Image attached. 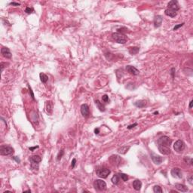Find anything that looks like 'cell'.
<instances>
[{
	"mask_svg": "<svg viewBox=\"0 0 193 193\" xmlns=\"http://www.w3.org/2000/svg\"><path fill=\"white\" fill-rule=\"evenodd\" d=\"M172 140L167 136H163L158 139V149L162 154L169 155Z\"/></svg>",
	"mask_w": 193,
	"mask_h": 193,
	"instance_id": "cell-1",
	"label": "cell"
},
{
	"mask_svg": "<svg viewBox=\"0 0 193 193\" xmlns=\"http://www.w3.org/2000/svg\"><path fill=\"white\" fill-rule=\"evenodd\" d=\"M112 37L117 43H119V44H125L128 41L127 36L124 34H122V33H120V32L112 33Z\"/></svg>",
	"mask_w": 193,
	"mask_h": 193,
	"instance_id": "cell-2",
	"label": "cell"
},
{
	"mask_svg": "<svg viewBox=\"0 0 193 193\" xmlns=\"http://www.w3.org/2000/svg\"><path fill=\"white\" fill-rule=\"evenodd\" d=\"M30 162L31 163V168L32 170H38L39 164L41 162L42 158L39 155H32L30 158Z\"/></svg>",
	"mask_w": 193,
	"mask_h": 193,
	"instance_id": "cell-3",
	"label": "cell"
},
{
	"mask_svg": "<svg viewBox=\"0 0 193 193\" xmlns=\"http://www.w3.org/2000/svg\"><path fill=\"white\" fill-rule=\"evenodd\" d=\"M14 149H13L11 146H7V145H4L1 146L0 147V154L2 155H11L14 153Z\"/></svg>",
	"mask_w": 193,
	"mask_h": 193,
	"instance_id": "cell-4",
	"label": "cell"
},
{
	"mask_svg": "<svg viewBox=\"0 0 193 193\" xmlns=\"http://www.w3.org/2000/svg\"><path fill=\"white\" fill-rule=\"evenodd\" d=\"M110 173H111L110 170L108 169V168H97L96 170L97 175L99 177L103 178V179H106L109 175Z\"/></svg>",
	"mask_w": 193,
	"mask_h": 193,
	"instance_id": "cell-5",
	"label": "cell"
},
{
	"mask_svg": "<svg viewBox=\"0 0 193 193\" xmlns=\"http://www.w3.org/2000/svg\"><path fill=\"white\" fill-rule=\"evenodd\" d=\"M94 188L99 191H104L106 189V183L101 180V179H97L94 183Z\"/></svg>",
	"mask_w": 193,
	"mask_h": 193,
	"instance_id": "cell-6",
	"label": "cell"
},
{
	"mask_svg": "<svg viewBox=\"0 0 193 193\" xmlns=\"http://www.w3.org/2000/svg\"><path fill=\"white\" fill-rule=\"evenodd\" d=\"M174 149L177 152L181 153L185 149V143L182 140H180V139L177 140L174 144Z\"/></svg>",
	"mask_w": 193,
	"mask_h": 193,
	"instance_id": "cell-7",
	"label": "cell"
},
{
	"mask_svg": "<svg viewBox=\"0 0 193 193\" xmlns=\"http://www.w3.org/2000/svg\"><path fill=\"white\" fill-rule=\"evenodd\" d=\"M109 161L112 164L115 166H119L122 162V158L118 155H112L109 158Z\"/></svg>",
	"mask_w": 193,
	"mask_h": 193,
	"instance_id": "cell-8",
	"label": "cell"
},
{
	"mask_svg": "<svg viewBox=\"0 0 193 193\" xmlns=\"http://www.w3.org/2000/svg\"><path fill=\"white\" fill-rule=\"evenodd\" d=\"M171 175L174 177L178 178V179H181L183 177L182 171L179 168H173L171 170Z\"/></svg>",
	"mask_w": 193,
	"mask_h": 193,
	"instance_id": "cell-9",
	"label": "cell"
},
{
	"mask_svg": "<svg viewBox=\"0 0 193 193\" xmlns=\"http://www.w3.org/2000/svg\"><path fill=\"white\" fill-rule=\"evenodd\" d=\"M151 158L152 159L153 162H154L157 165H159V164H160L162 162V161H163V158L161 156H159V155L155 154V153L152 152H151Z\"/></svg>",
	"mask_w": 193,
	"mask_h": 193,
	"instance_id": "cell-10",
	"label": "cell"
},
{
	"mask_svg": "<svg viewBox=\"0 0 193 193\" xmlns=\"http://www.w3.org/2000/svg\"><path fill=\"white\" fill-rule=\"evenodd\" d=\"M81 112H82V115L84 117H85V118L88 117L90 115L89 106L87 104H82L81 106Z\"/></svg>",
	"mask_w": 193,
	"mask_h": 193,
	"instance_id": "cell-11",
	"label": "cell"
},
{
	"mask_svg": "<svg viewBox=\"0 0 193 193\" xmlns=\"http://www.w3.org/2000/svg\"><path fill=\"white\" fill-rule=\"evenodd\" d=\"M126 70H127L128 73H130L131 75H133V76H137L139 73V71L133 66H126Z\"/></svg>",
	"mask_w": 193,
	"mask_h": 193,
	"instance_id": "cell-12",
	"label": "cell"
},
{
	"mask_svg": "<svg viewBox=\"0 0 193 193\" xmlns=\"http://www.w3.org/2000/svg\"><path fill=\"white\" fill-rule=\"evenodd\" d=\"M168 8L174 10L176 11H177L179 9V5L178 4V2L175 1V0H173V1L169 2V3L168 4Z\"/></svg>",
	"mask_w": 193,
	"mask_h": 193,
	"instance_id": "cell-13",
	"label": "cell"
},
{
	"mask_svg": "<svg viewBox=\"0 0 193 193\" xmlns=\"http://www.w3.org/2000/svg\"><path fill=\"white\" fill-rule=\"evenodd\" d=\"M1 53H2V54L4 57L5 58H7V59H11V53L9 50V48H2L1 49Z\"/></svg>",
	"mask_w": 193,
	"mask_h": 193,
	"instance_id": "cell-14",
	"label": "cell"
},
{
	"mask_svg": "<svg viewBox=\"0 0 193 193\" xmlns=\"http://www.w3.org/2000/svg\"><path fill=\"white\" fill-rule=\"evenodd\" d=\"M162 21H163V18L162 16L160 15H157L154 18V21H153V23H154V26H155V27H159L162 23Z\"/></svg>",
	"mask_w": 193,
	"mask_h": 193,
	"instance_id": "cell-15",
	"label": "cell"
},
{
	"mask_svg": "<svg viewBox=\"0 0 193 193\" xmlns=\"http://www.w3.org/2000/svg\"><path fill=\"white\" fill-rule=\"evenodd\" d=\"M175 187L177 190L183 192H185L188 191V188L186 187V185L184 184H181V183H176L175 184Z\"/></svg>",
	"mask_w": 193,
	"mask_h": 193,
	"instance_id": "cell-16",
	"label": "cell"
},
{
	"mask_svg": "<svg viewBox=\"0 0 193 193\" xmlns=\"http://www.w3.org/2000/svg\"><path fill=\"white\" fill-rule=\"evenodd\" d=\"M164 14L168 16V17H175L177 16V12L174 10H172V9H170V8H168L166 9L165 11H164Z\"/></svg>",
	"mask_w": 193,
	"mask_h": 193,
	"instance_id": "cell-17",
	"label": "cell"
},
{
	"mask_svg": "<svg viewBox=\"0 0 193 193\" xmlns=\"http://www.w3.org/2000/svg\"><path fill=\"white\" fill-rule=\"evenodd\" d=\"M133 187L134 189L137 191H139L142 187V183L140 180H139V179H136L134 182H133Z\"/></svg>",
	"mask_w": 193,
	"mask_h": 193,
	"instance_id": "cell-18",
	"label": "cell"
},
{
	"mask_svg": "<svg viewBox=\"0 0 193 193\" xmlns=\"http://www.w3.org/2000/svg\"><path fill=\"white\" fill-rule=\"evenodd\" d=\"M52 109H53V105H52V103L51 101H48V102H46L45 103V110L47 112L48 114L51 115L52 113Z\"/></svg>",
	"mask_w": 193,
	"mask_h": 193,
	"instance_id": "cell-19",
	"label": "cell"
},
{
	"mask_svg": "<svg viewBox=\"0 0 193 193\" xmlns=\"http://www.w3.org/2000/svg\"><path fill=\"white\" fill-rule=\"evenodd\" d=\"M134 105L138 108H143L146 105V101L144 100H138L134 103Z\"/></svg>",
	"mask_w": 193,
	"mask_h": 193,
	"instance_id": "cell-20",
	"label": "cell"
},
{
	"mask_svg": "<svg viewBox=\"0 0 193 193\" xmlns=\"http://www.w3.org/2000/svg\"><path fill=\"white\" fill-rule=\"evenodd\" d=\"M139 47H131V48H128V51L132 55H135L137 54V53L139 52Z\"/></svg>",
	"mask_w": 193,
	"mask_h": 193,
	"instance_id": "cell-21",
	"label": "cell"
},
{
	"mask_svg": "<svg viewBox=\"0 0 193 193\" xmlns=\"http://www.w3.org/2000/svg\"><path fill=\"white\" fill-rule=\"evenodd\" d=\"M129 149H130V146H122L121 148H119L118 149V153H120V154L124 155L125 153L129 150Z\"/></svg>",
	"mask_w": 193,
	"mask_h": 193,
	"instance_id": "cell-22",
	"label": "cell"
},
{
	"mask_svg": "<svg viewBox=\"0 0 193 193\" xmlns=\"http://www.w3.org/2000/svg\"><path fill=\"white\" fill-rule=\"evenodd\" d=\"M112 182L113 184L117 185L119 183V180H120V177H119V174H116L112 177Z\"/></svg>",
	"mask_w": 193,
	"mask_h": 193,
	"instance_id": "cell-23",
	"label": "cell"
},
{
	"mask_svg": "<svg viewBox=\"0 0 193 193\" xmlns=\"http://www.w3.org/2000/svg\"><path fill=\"white\" fill-rule=\"evenodd\" d=\"M96 105H97V108L99 109V110H100V111H101V112H104V111L106 110L104 105H103L102 103L100 102L99 100H96Z\"/></svg>",
	"mask_w": 193,
	"mask_h": 193,
	"instance_id": "cell-24",
	"label": "cell"
},
{
	"mask_svg": "<svg viewBox=\"0 0 193 193\" xmlns=\"http://www.w3.org/2000/svg\"><path fill=\"white\" fill-rule=\"evenodd\" d=\"M39 76H40V79H41V81H42V83H46L48 82V76L47 75H45V73H40Z\"/></svg>",
	"mask_w": 193,
	"mask_h": 193,
	"instance_id": "cell-25",
	"label": "cell"
},
{
	"mask_svg": "<svg viewBox=\"0 0 193 193\" xmlns=\"http://www.w3.org/2000/svg\"><path fill=\"white\" fill-rule=\"evenodd\" d=\"M153 191H154V192H160V193L163 192V190L159 185H155L153 187Z\"/></svg>",
	"mask_w": 193,
	"mask_h": 193,
	"instance_id": "cell-26",
	"label": "cell"
},
{
	"mask_svg": "<svg viewBox=\"0 0 193 193\" xmlns=\"http://www.w3.org/2000/svg\"><path fill=\"white\" fill-rule=\"evenodd\" d=\"M119 177H121V179H122L123 181H127L128 179V177L127 174H119Z\"/></svg>",
	"mask_w": 193,
	"mask_h": 193,
	"instance_id": "cell-27",
	"label": "cell"
},
{
	"mask_svg": "<svg viewBox=\"0 0 193 193\" xmlns=\"http://www.w3.org/2000/svg\"><path fill=\"white\" fill-rule=\"evenodd\" d=\"M63 154H64V151H63V150H61V151L59 152L58 155H57V161H60V160H61V158H62L63 155Z\"/></svg>",
	"mask_w": 193,
	"mask_h": 193,
	"instance_id": "cell-28",
	"label": "cell"
},
{
	"mask_svg": "<svg viewBox=\"0 0 193 193\" xmlns=\"http://www.w3.org/2000/svg\"><path fill=\"white\" fill-rule=\"evenodd\" d=\"M184 162H186V163H188L189 164H192V159L189 157H185L184 158Z\"/></svg>",
	"mask_w": 193,
	"mask_h": 193,
	"instance_id": "cell-29",
	"label": "cell"
},
{
	"mask_svg": "<svg viewBox=\"0 0 193 193\" xmlns=\"http://www.w3.org/2000/svg\"><path fill=\"white\" fill-rule=\"evenodd\" d=\"M102 99H103V101L104 103H109V97L106 95V94L103 95L102 97Z\"/></svg>",
	"mask_w": 193,
	"mask_h": 193,
	"instance_id": "cell-30",
	"label": "cell"
},
{
	"mask_svg": "<svg viewBox=\"0 0 193 193\" xmlns=\"http://www.w3.org/2000/svg\"><path fill=\"white\" fill-rule=\"evenodd\" d=\"M32 11H33V8H30V7H27L25 10V12L27 13V14H30V13H32Z\"/></svg>",
	"mask_w": 193,
	"mask_h": 193,
	"instance_id": "cell-31",
	"label": "cell"
},
{
	"mask_svg": "<svg viewBox=\"0 0 193 193\" xmlns=\"http://www.w3.org/2000/svg\"><path fill=\"white\" fill-rule=\"evenodd\" d=\"M183 24H184V23H180V24H179V25H176L174 27V30L175 31V30H178L179 27H181V26H183Z\"/></svg>",
	"mask_w": 193,
	"mask_h": 193,
	"instance_id": "cell-32",
	"label": "cell"
},
{
	"mask_svg": "<svg viewBox=\"0 0 193 193\" xmlns=\"http://www.w3.org/2000/svg\"><path fill=\"white\" fill-rule=\"evenodd\" d=\"M187 179H188V181H189V183L191 184V185H192L193 184V179H192V175H190L189 177H187Z\"/></svg>",
	"mask_w": 193,
	"mask_h": 193,
	"instance_id": "cell-33",
	"label": "cell"
},
{
	"mask_svg": "<svg viewBox=\"0 0 193 193\" xmlns=\"http://www.w3.org/2000/svg\"><path fill=\"white\" fill-rule=\"evenodd\" d=\"M76 163V158H73L72 161V168H74L75 167Z\"/></svg>",
	"mask_w": 193,
	"mask_h": 193,
	"instance_id": "cell-34",
	"label": "cell"
},
{
	"mask_svg": "<svg viewBox=\"0 0 193 193\" xmlns=\"http://www.w3.org/2000/svg\"><path fill=\"white\" fill-rule=\"evenodd\" d=\"M137 123H134V124H131V125H129L128 127V129H131V128H134L135 126H137Z\"/></svg>",
	"mask_w": 193,
	"mask_h": 193,
	"instance_id": "cell-35",
	"label": "cell"
},
{
	"mask_svg": "<svg viewBox=\"0 0 193 193\" xmlns=\"http://www.w3.org/2000/svg\"><path fill=\"white\" fill-rule=\"evenodd\" d=\"M29 89H30V94H31V96H32V99H33V100H34V94H33V93H32V89H31V88L30 87V86H29Z\"/></svg>",
	"mask_w": 193,
	"mask_h": 193,
	"instance_id": "cell-36",
	"label": "cell"
},
{
	"mask_svg": "<svg viewBox=\"0 0 193 193\" xmlns=\"http://www.w3.org/2000/svg\"><path fill=\"white\" fill-rule=\"evenodd\" d=\"M37 148H39V146H34V147H30V151H33L34 149H37Z\"/></svg>",
	"mask_w": 193,
	"mask_h": 193,
	"instance_id": "cell-37",
	"label": "cell"
},
{
	"mask_svg": "<svg viewBox=\"0 0 193 193\" xmlns=\"http://www.w3.org/2000/svg\"><path fill=\"white\" fill-rule=\"evenodd\" d=\"M10 5H15V6H18L20 5V3H16V2H11Z\"/></svg>",
	"mask_w": 193,
	"mask_h": 193,
	"instance_id": "cell-38",
	"label": "cell"
},
{
	"mask_svg": "<svg viewBox=\"0 0 193 193\" xmlns=\"http://www.w3.org/2000/svg\"><path fill=\"white\" fill-rule=\"evenodd\" d=\"M14 159H15V160L17 161V163H19L20 162H21V160H20V159H19V158H16V157H14Z\"/></svg>",
	"mask_w": 193,
	"mask_h": 193,
	"instance_id": "cell-39",
	"label": "cell"
},
{
	"mask_svg": "<svg viewBox=\"0 0 193 193\" xmlns=\"http://www.w3.org/2000/svg\"><path fill=\"white\" fill-rule=\"evenodd\" d=\"M192 103H193V101H192V100H191V101H190V103H189V109H191V108L192 107Z\"/></svg>",
	"mask_w": 193,
	"mask_h": 193,
	"instance_id": "cell-40",
	"label": "cell"
},
{
	"mask_svg": "<svg viewBox=\"0 0 193 193\" xmlns=\"http://www.w3.org/2000/svg\"><path fill=\"white\" fill-rule=\"evenodd\" d=\"M94 132H95V134H99V129H98V128H96V129L94 130Z\"/></svg>",
	"mask_w": 193,
	"mask_h": 193,
	"instance_id": "cell-41",
	"label": "cell"
},
{
	"mask_svg": "<svg viewBox=\"0 0 193 193\" xmlns=\"http://www.w3.org/2000/svg\"><path fill=\"white\" fill-rule=\"evenodd\" d=\"M24 192H31L30 190H26V191H24Z\"/></svg>",
	"mask_w": 193,
	"mask_h": 193,
	"instance_id": "cell-42",
	"label": "cell"
}]
</instances>
